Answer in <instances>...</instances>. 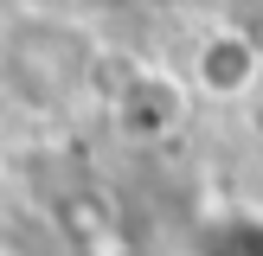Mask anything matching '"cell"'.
<instances>
[{
	"label": "cell",
	"instance_id": "1",
	"mask_svg": "<svg viewBox=\"0 0 263 256\" xmlns=\"http://www.w3.org/2000/svg\"><path fill=\"white\" fill-rule=\"evenodd\" d=\"M0 256H7V250H0Z\"/></svg>",
	"mask_w": 263,
	"mask_h": 256
}]
</instances>
